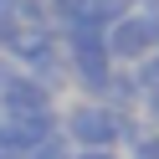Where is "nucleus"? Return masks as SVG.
Wrapping results in <instances>:
<instances>
[{
  "instance_id": "nucleus-1",
  "label": "nucleus",
  "mask_w": 159,
  "mask_h": 159,
  "mask_svg": "<svg viewBox=\"0 0 159 159\" xmlns=\"http://www.w3.org/2000/svg\"><path fill=\"white\" fill-rule=\"evenodd\" d=\"M57 128L72 149H113V108L98 98H72L57 108Z\"/></svg>"
},
{
  "instance_id": "nucleus-2",
  "label": "nucleus",
  "mask_w": 159,
  "mask_h": 159,
  "mask_svg": "<svg viewBox=\"0 0 159 159\" xmlns=\"http://www.w3.org/2000/svg\"><path fill=\"white\" fill-rule=\"evenodd\" d=\"M5 57H11L21 72H41V67L62 62V31H57V26H16Z\"/></svg>"
},
{
  "instance_id": "nucleus-3",
  "label": "nucleus",
  "mask_w": 159,
  "mask_h": 159,
  "mask_svg": "<svg viewBox=\"0 0 159 159\" xmlns=\"http://www.w3.org/2000/svg\"><path fill=\"white\" fill-rule=\"evenodd\" d=\"M57 103H62V98L46 93V87L36 82L31 72H21V67L5 77V87H0V118H31V113H46V108H57Z\"/></svg>"
},
{
  "instance_id": "nucleus-4",
  "label": "nucleus",
  "mask_w": 159,
  "mask_h": 159,
  "mask_svg": "<svg viewBox=\"0 0 159 159\" xmlns=\"http://www.w3.org/2000/svg\"><path fill=\"white\" fill-rule=\"evenodd\" d=\"M139 98H144V87H139V77H134V67H113L108 72V82L98 87V103H108V108H139Z\"/></svg>"
},
{
  "instance_id": "nucleus-5",
  "label": "nucleus",
  "mask_w": 159,
  "mask_h": 159,
  "mask_svg": "<svg viewBox=\"0 0 159 159\" xmlns=\"http://www.w3.org/2000/svg\"><path fill=\"white\" fill-rule=\"evenodd\" d=\"M67 154H72V144L62 139V128H57V134H46L41 144H31V149H26V159H67Z\"/></svg>"
},
{
  "instance_id": "nucleus-6",
  "label": "nucleus",
  "mask_w": 159,
  "mask_h": 159,
  "mask_svg": "<svg viewBox=\"0 0 159 159\" xmlns=\"http://www.w3.org/2000/svg\"><path fill=\"white\" fill-rule=\"evenodd\" d=\"M134 77H139L144 93H149V87H159V46H154V52H144V57L134 62Z\"/></svg>"
},
{
  "instance_id": "nucleus-7",
  "label": "nucleus",
  "mask_w": 159,
  "mask_h": 159,
  "mask_svg": "<svg viewBox=\"0 0 159 159\" xmlns=\"http://www.w3.org/2000/svg\"><path fill=\"white\" fill-rule=\"evenodd\" d=\"M123 154H128V159H159V128H149V134L139 139V144H128Z\"/></svg>"
},
{
  "instance_id": "nucleus-8",
  "label": "nucleus",
  "mask_w": 159,
  "mask_h": 159,
  "mask_svg": "<svg viewBox=\"0 0 159 159\" xmlns=\"http://www.w3.org/2000/svg\"><path fill=\"white\" fill-rule=\"evenodd\" d=\"M139 118H144L149 128H159V87H149V93L139 98Z\"/></svg>"
},
{
  "instance_id": "nucleus-9",
  "label": "nucleus",
  "mask_w": 159,
  "mask_h": 159,
  "mask_svg": "<svg viewBox=\"0 0 159 159\" xmlns=\"http://www.w3.org/2000/svg\"><path fill=\"white\" fill-rule=\"evenodd\" d=\"M0 159H26V149H21V139L11 134V123H0Z\"/></svg>"
},
{
  "instance_id": "nucleus-10",
  "label": "nucleus",
  "mask_w": 159,
  "mask_h": 159,
  "mask_svg": "<svg viewBox=\"0 0 159 159\" xmlns=\"http://www.w3.org/2000/svg\"><path fill=\"white\" fill-rule=\"evenodd\" d=\"M67 159H123L118 149H72Z\"/></svg>"
},
{
  "instance_id": "nucleus-11",
  "label": "nucleus",
  "mask_w": 159,
  "mask_h": 159,
  "mask_svg": "<svg viewBox=\"0 0 159 159\" xmlns=\"http://www.w3.org/2000/svg\"><path fill=\"white\" fill-rule=\"evenodd\" d=\"M11 36H16V16H11V11H0V52L11 46Z\"/></svg>"
},
{
  "instance_id": "nucleus-12",
  "label": "nucleus",
  "mask_w": 159,
  "mask_h": 159,
  "mask_svg": "<svg viewBox=\"0 0 159 159\" xmlns=\"http://www.w3.org/2000/svg\"><path fill=\"white\" fill-rule=\"evenodd\" d=\"M11 72H16V62H11L5 52H0V87H5V77H11Z\"/></svg>"
},
{
  "instance_id": "nucleus-13",
  "label": "nucleus",
  "mask_w": 159,
  "mask_h": 159,
  "mask_svg": "<svg viewBox=\"0 0 159 159\" xmlns=\"http://www.w3.org/2000/svg\"><path fill=\"white\" fill-rule=\"evenodd\" d=\"M134 11H159V0H134Z\"/></svg>"
},
{
  "instance_id": "nucleus-14",
  "label": "nucleus",
  "mask_w": 159,
  "mask_h": 159,
  "mask_svg": "<svg viewBox=\"0 0 159 159\" xmlns=\"http://www.w3.org/2000/svg\"><path fill=\"white\" fill-rule=\"evenodd\" d=\"M11 5H16V0H0V11H11Z\"/></svg>"
}]
</instances>
